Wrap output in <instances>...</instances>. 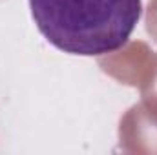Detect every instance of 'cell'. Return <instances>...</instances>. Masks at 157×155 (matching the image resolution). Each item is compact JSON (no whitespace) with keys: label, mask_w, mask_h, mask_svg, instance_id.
<instances>
[{"label":"cell","mask_w":157,"mask_h":155,"mask_svg":"<svg viewBox=\"0 0 157 155\" xmlns=\"http://www.w3.org/2000/svg\"><path fill=\"white\" fill-rule=\"evenodd\" d=\"M42 37L57 49L99 57L121 49L143 15L141 0H29Z\"/></svg>","instance_id":"obj_1"}]
</instances>
